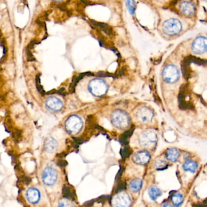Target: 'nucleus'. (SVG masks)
Instances as JSON below:
<instances>
[{"label": "nucleus", "mask_w": 207, "mask_h": 207, "mask_svg": "<svg viewBox=\"0 0 207 207\" xmlns=\"http://www.w3.org/2000/svg\"><path fill=\"white\" fill-rule=\"evenodd\" d=\"M111 123L115 128L119 130L127 128L130 124V119L128 114L122 110H116L111 115Z\"/></svg>", "instance_id": "1"}, {"label": "nucleus", "mask_w": 207, "mask_h": 207, "mask_svg": "<svg viewBox=\"0 0 207 207\" xmlns=\"http://www.w3.org/2000/svg\"><path fill=\"white\" fill-rule=\"evenodd\" d=\"M138 143L139 145L143 149H151L157 144V133L153 130H146L139 134Z\"/></svg>", "instance_id": "2"}, {"label": "nucleus", "mask_w": 207, "mask_h": 207, "mask_svg": "<svg viewBox=\"0 0 207 207\" xmlns=\"http://www.w3.org/2000/svg\"><path fill=\"white\" fill-rule=\"evenodd\" d=\"M88 91L96 97H102L108 91V84L104 79L95 78L91 80L88 86Z\"/></svg>", "instance_id": "3"}, {"label": "nucleus", "mask_w": 207, "mask_h": 207, "mask_svg": "<svg viewBox=\"0 0 207 207\" xmlns=\"http://www.w3.org/2000/svg\"><path fill=\"white\" fill-rule=\"evenodd\" d=\"M84 123L81 118L78 115H71L65 122V128L70 134H77L83 127Z\"/></svg>", "instance_id": "4"}, {"label": "nucleus", "mask_w": 207, "mask_h": 207, "mask_svg": "<svg viewBox=\"0 0 207 207\" xmlns=\"http://www.w3.org/2000/svg\"><path fill=\"white\" fill-rule=\"evenodd\" d=\"M182 29V23L178 20L171 18L165 21L162 25V30L167 35H176L179 33Z\"/></svg>", "instance_id": "5"}, {"label": "nucleus", "mask_w": 207, "mask_h": 207, "mask_svg": "<svg viewBox=\"0 0 207 207\" xmlns=\"http://www.w3.org/2000/svg\"><path fill=\"white\" fill-rule=\"evenodd\" d=\"M164 80L169 84H173L178 81L180 76L179 69L173 64H168L165 66L162 71Z\"/></svg>", "instance_id": "6"}, {"label": "nucleus", "mask_w": 207, "mask_h": 207, "mask_svg": "<svg viewBox=\"0 0 207 207\" xmlns=\"http://www.w3.org/2000/svg\"><path fill=\"white\" fill-rule=\"evenodd\" d=\"M111 204L112 207H130L132 199L128 193L121 191L111 198Z\"/></svg>", "instance_id": "7"}, {"label": "nucleus", "mask_w": 207, "mask_h": 207, "mask_svg": "<svg viewBox=\"0 0 207 207\" xmlns=\"http://www.w3.org/2000/svg\"><path fill=\"white\" fill-rule=\"evenodd\" d=\"M41 178L44 184L47 186L54 185L58 179L56 170L52 167H47L43 171Z\"/></svg>", "instance_id": "8"}, {"label": "nucleus", "mask_w": 207, "mask_h": 207, "mask_svg": "<svg viewBox=\"0 0 207 207\" xmlns=\"http://www.w3.org/2000/svg\"><path fill=\"white\" fill-rule=\"evenodd\" d=\"M154 117V113L150 109L145 106L139 108L135 113V117L140 123L150 122Z\"/></svg>", "instance_id": "9"}, {"label": "nucleus", "mask_w": 207, "mask_h": 207, "mask_svg": "<svg viewBox=\"0 0 207 207\" xmlns=\"http://www.w3.org/2000/svg\"><path fill=\"white\" fill-rule=\"evenodd\" d=\"M191 50L196 55L205 54L207 52V38L202 36L196 38L192 44Z\"/></svg>", "instance_id": "10"}, {"label": "nucleus", "mask_w": 207, "mask_h": 207, "mask_svg": "<svg viewBox=\"0 0 207 207\" xmlns=\"http://www.w3.org/2000/svg\"><path fill=\"white\" fill-rule=\"evenodd\" d=\"M151 159V155L147 150H141L136 152L133 157L132 160L137 165H145L149 163Z\"/></svg>", "instance_id": "11"}, {"label": "nucleus", "mask_w": 207, "mask_h": 207, "mask_svg": "<svg viewBox=\"0 0 207 207\" xmlns=\"http://www.w3.org/2000/svg\"><path fill=\"white\" fill-rule=\"evenodd\" d=\"M62 100L55 96H50L45 100V107L52 112L60 111L63 107Z\"/></svg>", "instance_id": "12"}, {"label": "nucleus", "mask_w": 207, "mask_h": 207, "mask_svg": "<svg viewBox=\"0 0 207 207\" xmlns=\"http://www.w3.org/2000/svg\"><path fill=\"white\" fill-rule=\"evenodd\" d=\"M26 197L29 203L36 204L39 202L41 199V194L37 188L34 187L29 188L26 193Z\"/></svg>", "instance_id": "13"}, {"label": "nucleus", "mask_w": 207, "mask_h": 207, "mask_svg": "<svg viewBox=\"0 0 207 207\" xmlns=\"http://www.w3.org/2000/svg\"><path fill=\"white\" fill-rule=\"evenodd\" d=\"M180 10L184 15L186 16H191L196 11V7L194 4L190 1H183L179 5Z\"/></svg>", "instance_id": "14"}, {"label": "nucleus", "mask_w": 207, "mask_h": 207, "mask_svg": "<svg viewBox=\"0 0 207 207\" xmlns=\"http://www.w3.org/2000/svg\"><path fill=\"white\" fill-rule=\"evenodd\" d=\"M58 147V143L55 139L50 137L47 138L44 143V149L49 153L55 152Z\"/></svg>", "instance_id": "15"}, {"label": "nucleus", "mask_w": 207, "mask_h": 207, "mask_svg": "<svg viewBox=\"0 0 207 207\" xmlns=\"http://www.w3.org/2000/svg\"><path fill=\"white\" fill-rule=\"evenodd\" d=\"M180 155V153L178 149L176 148H171L167 150L166 154H165V157H166L168 161L175 162L179 159Z\"/></svg>", "instance_id": "16"}, {"label": "nucleus", "mask_w": 207, "mask_h": 207, "mask_svg": "<svg viewBox=\"0 0 207 207\" xmlns=\"http://www.w3.org/2000/svg\"><path fill=\"white\" fill-rule=\"evenodd\" d=\"M143 185V182L140 179L136 178L133 179L130 182L128 187L130 190L133 193H138L139 192L142 188Z\"/></svg>", "instance_id": "17"}, {"label": "nucleus", "mask_w": 207, "mask_h": 207, "mask_svg": "<svg viewBox=\"0 0 207 207\" xmlns=\"http://www.w3.org/2000/svg\"><path fill=\"white\" fill-rule=\"evenodd\" d=\"M198 167V164L193 161L188 160L182 165V168L186 171H190L191 173H195Z\"/></svg>", "instance_id": "18"}, {"label": "nucleus", "mask_w": 207, "mask_h": 207, "mask_svg": "<svg viewBox=\"0 0 207 207\" xmlns=\"http://www.w3.org/2000/svg\"><path fill=\"white\" fill-rule=\"evenodd\" d=\"M149 195L152 200H155L159 196H161L162 191L160 189L156 187H151L149 190Z\"/></svg>", "instance_id": "19"}, {"label": "nucleus", "mask_w": 207, "mask_h": 207, "mask_svg": "<svg viewBox=\"0 0 207 207\" xmlns=\"http://www.w3.org/2000/svg\"><path fill=\"white\" fill-rule=\"evenodd\" d=\"M171 201L176 207H179L184 201V197L181 193H176L173 194V196H171Z\"/></svg>", "instance_id": "20"}, {"label": "nucleus", "mask_w": 207, "mask_h": 207, "mask_svg": "<svg viewBox=\"0 0 207 207\" xmlns=\"http://www.w3.org/2000/svg\"><path fill=\"white\" fill-rule=\"evenodd\" d=\"M154 167L157 171H162L167 169L168 167V164L164 160H157L155 162Z\"/></svg>", "instance_id": "21"}, {"label": "nucleus", "mask_w": 207, "mask_h": 207, "mask_svg": "<svg viewBox=\"0 0 207 207\" xmlns=\"http://www.w3.org/2000/svg\"><path fill=\"white\" fill-rule=\"evenodd\" d=\"M127 8L131 15H134L136 11V3L134 0H125Z\"/></svg>", "instance_id": "22"}, {"label": "nucleus", "mask_w": 207, "mask_h": 207, "mask_svg": "<svg viewBox=\"0 0 207 207\" xmlns=\"http://www.w3.org/2000/svg\"><path fill=\"white\" fill-rule=\"evenodd\" d=\"M62 193L64 198H66L68 199H74L75 193L72 189L70 188L69 187H64Z\"/></svg>", "instance_id": "23"}, {"label": "nucleus", "mask_w": 207, "mask_h": 207, "mask_svg": "<svg viewBox=\"0 0 207 207\" xmlns=\"http://www.w3.org/2000/svg\"><path fill=\"white\" fill-rule=\"evenodd\" d=\"M58 207H75V206L73 203L70 202V199L63 198L59 202Z\"/></svg>", "instance_id": "24"}, {"label": "nucleus", "mask_w": 207, "mask_h": 207, "mask_svg": "<svg viewBox=\"0 0 207 207\" xmlns=\"http://www.w3.org/2000/svg\"><path fill=\"white\" fill-rule=\"evenodd\" d=\"M162 207H174V206L168 202H165L162 205Z\"/></svg>", "instance_id": "25"}, {"label": "nucleus", "mask_w": 207, "mask_h": 207, "mask_svg": "<svg viewBox=\"0 0 207 207\" xmlns=\"http://www.w3.org/2000/svg\"><path fill=\"white\" fill-rule=\"evenodd\" d=\"M194 207H206V205L205 204H197L194 205Z\"/></svg>", "instance_id": "26"}, {"label": "nucleus", "mask_w": 207, "mask_h": 207, "mask_svg": "<svg viewBox=\"0 0 207 207\" xmlns=\"http://www.w3.org/2000/svg\"><path fill=\"white\" fill-rule=\"evenodd\" d=\"M54 1H62V0H54Z\"/></svg>", "instance_id": "27"}]
</instances>
